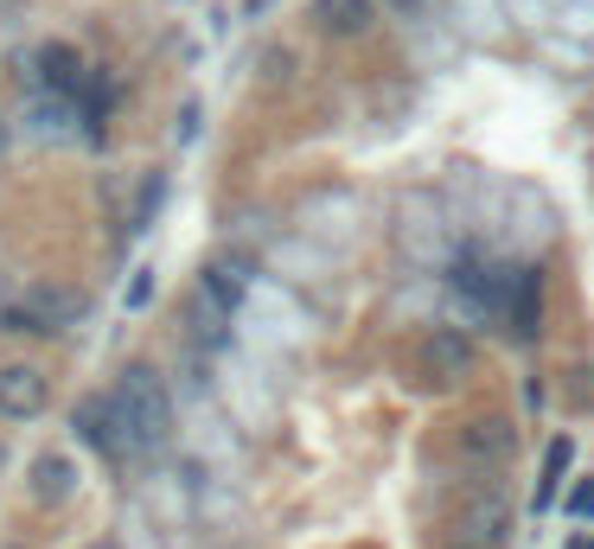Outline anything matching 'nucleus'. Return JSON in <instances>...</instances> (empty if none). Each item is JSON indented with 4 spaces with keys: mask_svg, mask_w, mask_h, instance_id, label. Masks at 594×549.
Listing matches in <instances>:
<instances>
[{
    "mask_svg": "<svg viewBox=\"0 0 594 549\" xmlns=\"http://www.w3.org/2000/svg\"><path fill=\"white\" fill-rule=\"evenodd\" d=\"M110 403L122 409V428L135 441V454H153V447H167L173 441V403H167V384L153 377L148 365H128L115 377Z\"/></svg>",
    "mask_w": 594,
    "mask_h": 549,
    "instance_id": "nucleus-1",
    "label": "nucleus"
},
{
    "mask_svg": "<svg viewBox=\"0 0 594 549\" xmlns=\"http://www.w3.org/2000/svg\"><path fill=\"white\" fill-rule=\"evenodd\" d=\"M83 313V294L77 288H33L26 307H7V327L13 332H58Z\"/></svg>",
    "mask_w": 594,
    "mask_h": 549,
    "instance_id": "nucleus-2",
    "label": "nucleus"
},
{
    "mask_svg": "<svg viewBox=\"0 0 594 549\" xmlns=\"http://www.w3.org/2000/svg\"><path fill=\"white\" fill-rule=\"evenodd\" d=\"M499 327L512 339H537L544 332V275L537 268H512V294H505V320Z\"/></svg>",
    "mask_w": 594,
    "mask_h": 549,
    "instance_id": "nucleus-3",
    "label": "nucleus"
},
{
    "mask_svg": "<svg viewBox=\"0 0 594 549\" xmlns=\"http://www.w3.org/2000/svg\"><path fill=\"white\" fill-rule=\"evenodd\" d=\"M422 370H429L435 384H460V377H473V345L454 327H435L422 339Z\"/></svg>",
    "mask_w": 594,
    "mask_h": 549,
    "instance_id": "nucleus-4",
    "label": "nucleus"
},
{
    "mask_svg": "<svg viewBox=\"0 0 594 549\" xmlns=\"http://www.w3.org/2000/svg\"><path fill=\"white\" fill-rule=\"evenodd\" d=\"M77 428H83V441H90L96 454H110V460H128V454H135V441L122 428V409H115L110 397H96V403L77 409Z\"/></svg>",
    "mask_w": 594,
    "mask_h": 549,
    "instance_id": "nucleus-5",
    "label": "nucleus"
},
{
    "mask_svg": "<svg viewBox=\"0 0 594 549\" xmlns=\"http://www.w3.org/2000/svg\"><path fill=\"white\" fill-rule=\"evenodd\" d=\"M45 377L33 365H0V415L7 422H33L38 409H45Z\"/></svg>",
    "mask_w": 594,
    "mask_h": 549,
    "instance_id": "nucleus-6",
    "label": "nucleus"
},
{
    "mask_svg": "<svg viewBox=\"0 0 594 549\" xmlns=\"http://www.w3.org/2000/svg\"><path fill=\"white\" fill-rule=\"evenodd\" d=\"M313 20H320V33H333V38H358V33H372L377 7L372 0H313Z\"/></svg>",
    "mask_w": 594,
    "mask_h": 549,
    "instance_id": "nucleus-7",
    "label": "nucleus"
},
{
    "mask_svg": "<svg viewBox=\"0 0 594 549\" xmlns=\"http://www.w3.org/2000/svg\"><path fill=\"white\" fill-rule=\"evenodd\" d=\"M77 492V467L65 460V454H38L33 460V499L38 505H65Z\"/></svg>",
    "mask_w": 594,
    "mask_h": 549,
    "instance_id": "nucleus-8",
    "label": "nucleus"
},
{
    "mask_svg": "<svg viewBox=\"0 0 594 549\" xmlns=\"http://www.w3.org/2000/svg\"><path fill=\"white\" fill-rule=\"evenodd\" d=\"M460 454L467 460H505L512 454V428L505 422H467L460 428Z\"/></svg>",
    "mask_w": 594,
    "mask_h": 549,
    "instance_id": "nucleus-9",
    "label": "nucleus"
},
{
    "mask_svg": "<svg viewBox=\"0 0 594 549\" xmlns=\"http://www.w3.org/2000/svg\"><path fill=\"white\" fill-rule=\"evenodd\" d=\"M38 77H45V83L71 103L77 83H83V77H77V52H71V45H45V52H38Z\"/></svg>",
    "mask_w": 594,
    "mask_h": 549,
    "instance_id": "nucleus-10",
    "label": "nucleus"
},
{
    "mask_svg": "<svg viewBox=\"0 0 594 549\" xmlns=\"http://www.w3.org/2000/svg\"><path fill=\"white\" fill-rule=\"evenodd\" d=\"M562 473H569V441H550V454H544V479H537V505H557Z\"/></svg>",
    "mask_w": 594,
    "mask_h": 549,
    "instance_id": "nucleus-11",
    "label": "nucleus"
},
{
    "mask_svg": "<svg viewBox=\"0 0 594 549\" xmlns=\"http://www.w3.org/2000/svg\"><path fill=\"white\" fill-rule=\"evenodd\" d=\"M122 300H128V313H141V307L153 300V268H135V282H128V294H122Z\"/></svg>",
    "mask_w": 594,
    "mask_h": 549,
    "instance_id": "nucleus-12",
    "label": "nucleus"
},
{
    "mask_svg": "<svg viewBox=\"0 0 594 549\" xmlns=\"http://www.w3.org/2000/svg\"><path fill=\"white\" fill-rule=\"evenodd\" d=\"M569 512H575V517H594V485H575V492H569Z\"/></svg>",
    "mask_w": 594,
    "mask_h": 549,
    "instance_id": "nucleus-13",
    "label": "nucleus"
},
{
    "mask_svg": "<svg viewBox=\"0 0 594 549\" xmlns=\"http://www.w3.org/2000/svg\"><path fill=\"white\" fill-rule=\"evenodd\" d=\"M384 7H397V13H409V7H422V0H384Z\"/></svg>",
    "mask_w": 594,
    "mask_h": 549,
    "instance_id": "nucleus-14",
    "label": "nucleus"
},
{
    "mask_svg": "<svg viewBox=\"0 0 594 549\" xmlns=\"http://www.w3.org/2000/svg\"><path fill=\"white\" fill-rule=\"evenodd\" d=\"M447 549H473V544H447Z\"/></svg>",
    "mask_w": 594,
    "mask_h": 549,
    "instance_id": "nucleus-15",
    "label": "nucleus"
},
{
    "mask_svg": "<svg viewBox=\"0 0 594 549\" xmlns=\"http://www.w3.org/2000/svg\"><path fill=\"white\" fill-rule=\"evenodd\" d=\"M90 549H115V544H90Z\"/></svg>",
    "mask_w": 594,
    "mask_h": 549,
    "instance_id": "nucleus-16",
    "label": "nucleus"
},
{
    "mask_svg": "<svg viewBox=\"0 0 594 549\" xmlns=\"http://www.w3.org/2000/svg\"><path fill=\"white\" fill-rule=\"evenodd\" d=\"M0 141H7V135H0Z\"/></svg>",
    "mask_w": 594,
    "mask_h": 549,
    "instance_id": "nucleus-17",
    "label": "nucleus"
}]
</instances>
